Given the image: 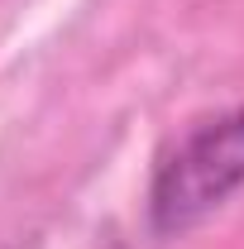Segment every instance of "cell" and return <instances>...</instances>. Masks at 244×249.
Returning <instances> with one entry per match:
<instances>
[{"mask_svg": "<svg viewBox=\"0 0 244 249\" xmlns=\"http://www.w3.org/2000/svg\"><path fill=\"white\" fill-rule=\"evenodd\" d=\"M244 187V106L192 124L163 154L149 187V225L173 240L220 211Z\"/></svg>", "mask_w": 244, "mask_h": 249, "instance_id": "cell-1", "label": "cell"}, {"mask_svg": "<svg viewBox=\"0 0 244 249\" xmlns=\"http://www.w3.org/2000/svg\"><path fill=\"white\" fill-rule=\"evenodd\" d=\"M105 249H124V245H105Z\"/></svg>", "mask_w": 244, "mask_h": 249, "instance_id": "cell-2", "label": "cell"}]
</instances>
